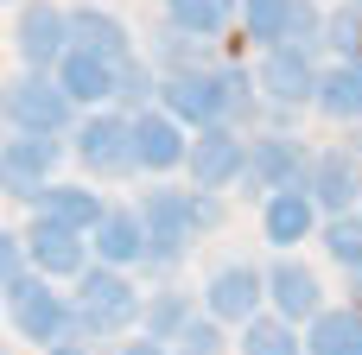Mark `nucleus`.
<instances>
[{
  "instance_id": "nucleus-1",
  "label": "nucleus",
  "mask_w": 362,
  "mask_h": 355,
  "mask_svg": "<svg viewBox=\"0 0 362 355\" xmlns=\"http://www.w3.org/2000/svg\"><path fill=\"white\" fill-rule=\"evenodd\" d=\"M153 102H165V114H172L178 127H191V133H204V127H229V64L172 70V76L159 83Z\"/></svg>"
},
{
  "instance_id": "nucleus-2",
  "label": "nucleus",
  "mask_w": 362,
  "mask_h": 355,
  "mask_svg": "<svg viewBox=\"0 0 362 355\" xmlns=\"http://www.w3.org/2000/svg\"><path fill=\"white\" fill-rule=\"evenodd\" d=\"M76 330H89V337H115V330H127L134 318H140V292L127 286V273L121 267H83L76 273Z\"/></svg>"
},
{
  "instance_id": "nucleus-3",
  "label": "nucleus",
  "mask_w": 362,
  "mask_h": 355,
  "mask_svg": "<svg viewBox=\"0 0 362 355\" xmlns=\"http://www.w3.org/2000/svg\"><path fill=\"white\" fill-rule=\"evenodd\" d=\"M140 229H146V260L153 267H172V260H185V248L197 241V203H191V191H172V184H159V191H146L140 197Z\"/></svg>"
},
{
  "instance_id": "nucleus-4",
  "label": "nucleus",
  "mask_w": 362,
  "mask_h": 355,
  "mask_svg": "<svg viewBox=\"0 0 362 355\" xmlns=\"http://www.w3.org/2000/svg\"><path fill=\"white\" fill-rule=\"evenodd\" d=\"M6 318H13V330L25 337V343H64L70 330H76V311H70V299H57L51 286H45V273H19V279H6Z\"/></svg>"
},
{
  "instance_id": "nucleus-5",
  "label": "nucleus",
  "mask_w": 362,
  "mask_h": 355,
  "mask_svg": "<svg viewBox=\"0 0 362 355\" xmlns=\"http://www.w3.org/2000/svg\"><path fill=\"white\" fill-rule=\"evenodd\" d=\"M0 114L19 127V133H64L70 127V95L57 89L51 70H19L6 89H0Z\"/></svg>"
},
{
  "instance_id": "nucleus-6",
  "label": "nucleus",
  "mask_w": 362,
  "mask_h": 355,
  "mask_svg": "<svg viewBox=\"0 0 362 355\" xmlns=\"http://www.w3.org/2000/svg\"><path fill=\"white\" fill-rule=\"evenodd\" d=\"M57 159H64L57 133H13V140L0 146V191H6L13 203H32V197L51 184Z\"/></svg>"
},
{
  "instance_id": "nucleus-7",
  "label": "nucleus",
  "mask_w": 362,
  "mask_h": 355,
  "mask_svg": "<svg viewBox=\"0 0 362 355\" xmlns=\"http://www.w3.org/2000/svg\"><path fill=\"white\" fill-rule=\"evenodd\" d=\"M318 44H267L261 70H255V89L274 102V108H305L312 89H318Z\"/></svg>"
},
{
  "instance_id": "nucleus-8",
  "label": "nucleus",
  "mask_w": 362,
  "mask_h": 355,
  "mask_svg": "<svg viewBox=\"0 0 362 355\" xmlns=\"http://www.w3.org/2000/svg\"><path fill=\"white\" fill-rule=\"evenodd\" d=\"M242 32L255 44H318L312 0H242Z\"/></svg>"
},
{
  "instance_id": "nucleus-9",
  "label": "nucleus",
  "mask_w": 362,
  "mask_h": 355,
  "mask_svg": "<svg viewBox=\"0 0 362 355\" xmlns=\"http://www.w3.org/2000/svg\"><path fill=\"white\" fill-rule=\"evenodd\" d=\"M13 51H19L25 70H51L70 51V13L51 6V0H25V13L13 25Z\"/></svg>"
},
{
  "instance_id": "nucleus-10",
  "label": "nucleus",
  "mask_w": 362,
  "mask_h": 355,
  "mask_svg": "<svg viewBox=\"0 0 362 355\" xmlns=\"http://www.w3.org/2000/svg\"><path fill=\"white\" fill-rule=\"evenodd\" d=\"M261 305H267L261 267H248V260H229L204 279V318H216V324H248V318H261Z\"/></svg>"
},
{
  "instance_id": "nucleus-11",
  "label": "nucleus",
  "mask_w": 362,
  "mask_h": 355,
  "mask_svg": "<svg viewBox=\"0 0 362 355\" xmlns=\"http://www.w3.org/2000/svg\"><path fill=\"white\" fill-rule=\"evenodd\" d=\"M185 127L165 114V108H134L127 114V152H134V165H146V172H178L185 165Z\"/></svg>"
},
{
  "instance_id": "nucleus-12",
  "label": "nucleus",
  "mask_w": 362,
  "mask_h": 355,
  "mask_svg": "<svg viewBox=\"0 0 362 355\" xmlns=\"http://www.w3.org/2000/svg\"><path fill=\"white\" fill-rule=\"evenodd\" d=\"M185 165H191V184H197V191H223V184H235V178H242L248 146H242V133H235V127H204V133H191Z\"/></svg>"
},
{
  "instance_id": "nucleus-13",
  "label": "nucleus",
  "mask_w": 362,
  "mask_h": 355,
  "mask_svg": "<svg viewBox=\"0 0 362 355\" xmlns=\"http://www.w3.org/2000/svg\"><path fill=\"white\" fill-rule=\"evenodd\" d=\"M76 159H83L89 172H102V178L134 172V152H127V114H115V108L83 114V121H76Z\"/></svg>"
},
{
  "instance_id": "nucleus-14",
  "label": "nucleus",
  "mask_w": 362,
  "mask_h": 355,
  "mask_svg": "<svg viewBox=\"0 0 362 355\" xmlns=\"http://www.w3.org/2000/svg\"><path fill=\"white\" fill-rule=\"evenodd\" d=\"M25 267H38L45 279H76L89 267V235L32 216V229H25Z\"/></svg>"
},
{
  "instance_id": "nucleus-15",
  "label": "nucleus",
  "mask_w": 362,
  "mask_h": 355,
  "mask_svg": "<svg viewBox=\"0 0 362 355\" xmlns=\"http://www.w3.org/2000/svg\"><path fill=\"white\" fill-rule=\"evenodd\" d=\"M261 292H267V305H274L280 324H312V318L325 311V286H318V273L299 267V260H274V267L261 273Z\"/></svg>"
},
{
  "instance_id": "nucleus-16",
  "label": "nucleus",
  "mask_w": 362,
  "mask_h": 355,
  "mask_svg": "<svg viewBox=\"0 0 362 355\" xmlns=\"http://www.w3.org/2000/svg\"><path fill=\"white\" fill-rule=\"evenodd\" d=\"M305 197H312L318 210H331V216H350L356 197H362V165L344 152V146L312 152V165H305Z\"/></svg>"
},
{
  "instance_id": "nucleus-17",
  "label": "nucleus",
  "mask_w": 362,
  "mask_h": 355,
  "mask_svg": "<svg viewBox=\"0 0 362 355\" xmlns=\"http://www.w3.org/2000/svg\"><path fill=\"white\" fill-rule=\"evenodd\" d=\"M305 165H312V146L293 140V133H267L248 146V165L242 178H255L261 191H286V184H305Z\"/></svg>"
},
{
  "instance_id": "nucleus-18",
  "label": "nucleus",
  "mask_w": 362,
  "mask_h": 355,
  "mask_svg": "<svg viewBox=\"0 0 362 355\" xmlns=\"http://www.w3.org/2000/svg\"><path fill=\"white\" fill-rule=\"evenodd\" d=\"M115 70H121V64H108V57H95V51H83V44H70V51L51 64L57 89L70 95V108H89V102H115Z\"/></svg>"
},
{
  "instance_id": "nucleus-19",
  "label": "nucleus",
  "mask_w": 362,
  "mask_h": 355,
  "mask_svg": "<svg viewBox=\"0 0 362 355\" xmlns=\"http://www.w3.org/2000/svg\"><path fill=\"white\" fill-rule=\"evenodd\" d=\"M261 229L274 248H299L312 229H318V203L305 197V184H286V191H267L261 203Z\"/></svg>"
},
{
  "instance_id": "nucleus-20",
  "label": "nucleus",
  "mask_w": 362,
  "mask_h": 355,
  "mask_svg": "<svg viewBox=\"0 0 362 355\" xmlns=\"http://www.w3.org/2000/svg\"><path fill=\"white\" fill-rule=\"evenodd\" d=\"M312 108H318V114H331V121L362 127V57H337L331 70H318Z\"/></svg>"
},
{
  "instance_id": "nucleus-21",
  "label": "nucleus",
  "mask_w": 362,
  "mask_h": 355,
  "mask_svg": "<svg viewBox=\"0 0 362 355\" xmlns=\"http://www.w3.org/2000/svg\"><path fill=\"white\" fill-rule=\"evenodd\" d=\"M102 197L89 191V184H45L38 197H32V216H45V222H64V229H76V235H89L95 222H102Z\"/></svg>"
},
{
  "instance_id": "nucleus-22",
  "label": "nucleus",
  "mask_w": 362,
  "mask_h": 355,
  "mask_svg": "<svg viewBox=\"0 0 362 355\" xmlns=\"http://www.w3.org/2000/svg\"><path fill=\"white\" fill-rule=\"evenodd\" d=\"M70 44H83V51H95V57H108V64H127V57H134V32H127L108 6L70 13Z\"/></svg>"
},
{
  "instance_id": "nucleus-23",
  "label": "nucleus",
  "mask_w": 362,
  "mask_h": 355,
  "mask_svg": "<svg viewBox=\"0 0 362 355\" xmlns=\"http://www.w3.org/2000/svg\"><path fill=\"white\" fill-rule=\"evenodd\" d=\"M89 248L102 254V267H134L146 260V229L134 210H102V222L89 229Z\"/></svg>"
},
{
  "instance_id": "nucleus-24",
  "label": "nucleus",
  "mask_w": 362,
  "mask_h": 355,
  "mask_svg": "<svg viewBox=\"0 0 362 355\" xmlns=\"http://www.w3.org/2000/svg\"><path fill=\"white\" fill-rule=\"evenodd\" d=\"M299 349H305V355H362V311H356V305H344V311H318Z\"/></svg>"
},
{
  "instance_id": "nucleus-25",
  "label": "nucleus",
  "mask_w": 362,
  "mask_h": 355,
  "mask_svg": "<svg viewBox=\"0 0 362 355\" xmlns=\"http://www.w3.org/2000/svg\"><path fill=\"white\" fill-rule=\"evenodd\" d=\"M229 19H235V0H165V25L191 32V38L229 32Z\"/></svg>"
},
{
  "instance_id": "nucleus-26",
  "label": "nucleus",
  "mask_w": 362,
  "mask_h": 355,
  "mask_svg": "<svg viewBox=\"0 0 362 355\" xmlns=\"http://www.w3.org/2000/svg\"><path fill=\"white\" fill-rule=\"evenodd\" d=\"M140 318H146V337H153V343H172L197 311H191V299H185V292H159V299H146V305H140Z\"/></svg>"
},
{
  "instance_id": "nucleus-27",
  "label": "nucleus",
  "mask_w": 362,
  "mask_h": 355,
  "mask_svg": "<svg viewBox=\"0 0 362 355\" xmlns=\"http://www.w3.org/2000/svg\"><path fill=\"white\" fill-rule=\"evenodd\" d=\"M242 355H305L299 349V330L280 324V318H248L242 324Z\"/></svg>"
},
{
  "instance_id": "nucleus-28",
  "label": "nucleus",
  "mask_w": 362,
  "mask_h": 355,
  "mask_svg": "<svg viewBox=\"0 0 362 355\" xmlns=\"http://www.w3.org/2000/svg\"><path fill=\"white\" fill-rule=\"evenodd\" d=\"M318 38H325L331 51H350V57H356V51H362V6H356V0H344L331 19H318Z\"/></svg>"
},
{
  "instance_id": "nucleus-29",
  "label": "nucleus",
  "mask_w": 362,
  "mask_h": 355,
  "mask_svg": "<svg viewBox=\"0 0 362 355\" xmlns=\"http://www.w3.org/2000/svg\"><path fill=\"white\" fill-rule=\"evenodd\" d=\"M165 349L172 355H223V324H216V318H191Z\"/></svg>"
},
{
  "instance_id": "nucleus-30",
  "label": "nucleus",
  "mask_w": 362,
  "mask_h": 355,
  "mask_svg": "<svg viewBox=\"0 0 362 355\" xmlns=\"http://www.w3.org/2000/svg\"><path fill=\"white\" fill-rule=\"evenodd\" d=\"M159 95V76L140 64V57H127L121 70H115V102H127V108H140V102H153Z\"/></svg>"
},
{
  "instance_id": "nucleus-31",
  "label": "nucleus",
  "mask_w": 362,
  "mask_h": 355,
  "mask_svg": "<svg viewBox=\"0 0 362 355\" xmlns=\"http://www.w3.org/2000/svg\"><path fill=\"white\" fill-rule=\"evenodd\" d=\"M325 248H331V260H337L344 273H356V267H362V222L337 216V222L325 229Z\"/></svg>"
},
{
  "instance_id": "nucleus-32",
  "label": "nucleus",
  "mask_w": 362,
  "mask_h": 355,
  "mask_svg": "<svg viewBox=\"0 0 362 355\" xmlns=\"http://www.w3.org/2000/svg\"><path fill=\"white\" fill-rule=\"evenodd\" d=\"M19 273H25V241H19L13 229H0V286L19 279Z\"/></svg>"
},
{
  "instance_id": "nucleus-33",
  "label": "nucleus",
  "mask_w": 362,
  "mask_h": 355,
  "mask_svg": "<svg viewBox=\"0 0 362 355\" xmlns=\"http://www.w3.org/2000/svg\"><path fill=\"white\" fill-rule=\"evenodd\" d=\"M191 203H197V235H204V229H223V216H229V210H223V197H216V191H197Z\"/></svg>"
},
{
  "instance_id": "nucleus-34",
  "label": "nucleus",
  "mask_w": 362,
  "mask_h": 355,
  "mask_svg": "<svg viewBox=\"0 0 362 355\" xmlns=\"http://www.w3.org/2000/svg\"><path fill=\"white\" fill-rule=\"evenodd\" d=\"M121 355H172V349H165V343H153V337H140V343H127Z\"/></svg>"
},
{
  "instance_id": "nucleus-35",
  "label": "nucleus",
  "mask_w": 362,
  "mask_h": 355,
  "mask_svg": "<svg viewBox=\"0 0 362 355\" xmlns=\"http://www.w3.org/2000/svg\"><path fill=\"white\" fill-rule=\"evenodd\" d=\"M45 355H89V349H83V343H51Z\"/></svg>"
},
{
  "instance_id": "nucleus-36",
  "label": "nucleus",
  "mask_w": 362,
  "mask_h": 355,
  "mask_svg": "<svg viewBox=\"0 0 362 355\" xmlns=\"http://www.w3.org/2000/svg\"><path fill=\"white\" fill-rule=\"evenodd\" d=\"M344 152H350V159H356V165H362V127H356V133H350V146H344Z\"/></svg>"
},
{
  "instance_id": "nucleus-37",
  "label": "nucleus",
  "mask_w": 362,
  "mask_h": 355,
  "mask_svg": "<svg viewBox=\"0 0 362 355\" xmlns=\"http://www.w3.org/2000/svg\"><path fill=\"white\" fill-rule=\"evenodd\" d=\"M344 279H350V292H356V299H362V267H356V273H344Z\"/></svg>"
},
{
  "instance_id": "nucleus-38",
  "label": "nucleus",
  "mask_w": 362,
  "mask_h": 355,
  "mask_svg": "<svg viewBox=\"0 0 362 355\" xmlns=\"http://www.w3.org/2000/svg\"><path fill=\"white\" fill-rule=\"evenodd\" d=\"M0 318H6V286H0Z\"/></svg>"
},
{
  "instance_id": "nucleus-39",
  "label": "nucleus",
  "mask_w": 362,
  "mask_h": 355,
  "mask_svg": "<svg viewBox=\"0 0 362 355\" xmlns=\"http://www.w3.org/2000/svg\"><path fill=\"white\" fill-rule=\"evenodd\" d=\"M356 222H362V197H356Z\"/></svg>"
},
{
  "instance_id": "nucleus-40",
  "label": "nucleus",
  "mask_w": 362,
  "mask_h": 355,
  "mask_svg": "<svg viewBox=\"0 0 362 355\" xmlns=\"http://www.w3.org/2000/svg\"><path fill=\"white\" fill-rule=\"evenodd\" d=\"M0 355H6V349H0Z\"/></svg>"
},
{
  "instance_id": "nucleus-41",
  "label": "nucleus",
  "mask_w": 362,
  "mask_h": 355,
  "mask_svg": "<svg viewBox=\"0 0 362 355\" xmlns=\"http://www.w3.org/2000/svg\"><path fill=\"white\" fill-rule=\"evenodd\" d=\"M356 6H362V0H356Z\"/></svg>"
}]
</instances>
